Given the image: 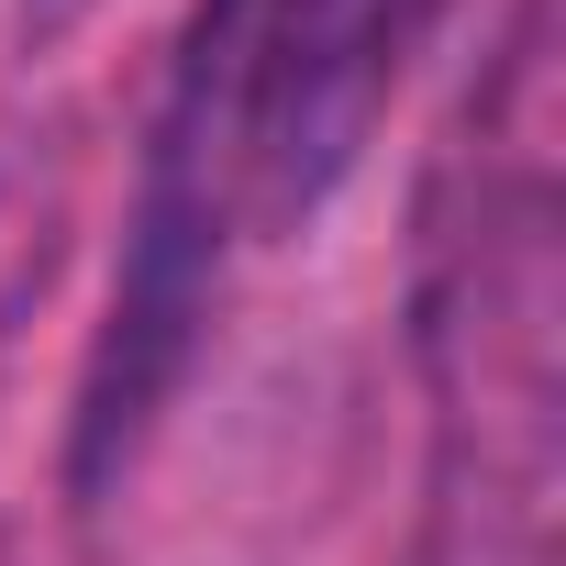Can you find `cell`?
Instances as JSON below:
<instances>
[{
	"label": "cell",
	"mask_w": 566,
	"mask_h": 566,
	"mask_svg": "<svg viewBox=\"0 0 566 566\" xmlns=\"http://www.w3.org/2000/svg\"><path fill=\"white\" fill-rule=\"evenodd\" d=\"M422 23L433 0H200L189 12L145 134L123 290L78 400V478L134 455L167 378L189 367V334L211 323L222 266L244 244L301 233L334 200Z\"/></svg>",
	"instance_id": "cell-1"
}]
</instances>
